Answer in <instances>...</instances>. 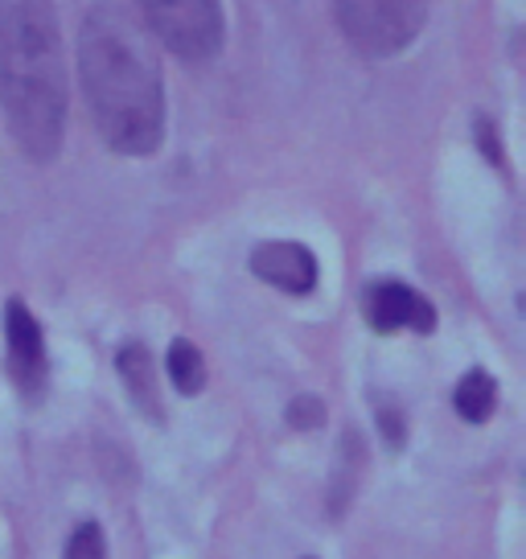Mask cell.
Here are the masks:
<instances>
[{
  "instance_id": "cell-1",
  "label": "cell",
  "mask_w": 526,
  "mask_h": 559,
  "mask_svg": "<svg viewBox=\"0 0 526 559\" xmlns=\"http://www.w3.org/2000/svg\"><path fill=\"white\" fill-rule=\"evenodd\" d=\"M79 74L99 136L123 157H148L165 136V83L144 25L116 0H95L87 9Z\"/></svg>"
},
{
  "instance_id": "cell-2",
  "label": "cell",
  "mask_w": 526,
  "mask_h": 559,
  "mask_svg": "<svg viewBox=\"0 0 526 559\" xmlns=\"http://www.w3.org/2000/svg\"><path fill=\"white\" fill-rule=\"evenodd\" d=\"M0 107L29 160H53L67 132V58L53 0H0Z\"/></svg>"
},
{
  "instance_id": "cell-3",
  "label": "cell",
  "mask_w": 526,
  "mask_h": 559,
  "mask_svg": "<svg viewBox=\"0 0 526 559\" xmlns=\"http://www.w3.org/2000/svg\"><path fill=\"white\" fill-rule=\"evenodd\" d=\"M337 25L358 53L395 58L420 37L428 0H334Z\"/></svg>"
},
{
  "instance_id": "cell-4",
  "label": "cell",
  "mask_w": 526,
  "mask_h": 559,
  "mask_svg": "<svg viewBox=\"0 0 526 559\" xmlns=\"http://www.w3.org/2000/svg\"><path fill=\"white\" fill-rule=\"evenodd\" d=\"M153 34L186 62H206L223 50V9L218 0H136Z\"/></svg>"
},
{
  "instance_id": "cell-5",
  "label": "cell",
  "mask_w": 526,
  "mask_h": 559,
  "mask_svg": "<svg viewBox=\"0 0 526 559\" xmlns=\"http://www.w3.org/2000/svg\"><path fill=\"white\" fill-rule=\"evenodd\" d=\"M362 313H367L370 330L374 333H399V330H416V333H432L437 330V309L399 280H379L370 284L367 297H362Z\"/></svg>"
},
{
  "instance_id": "cell-6",
  "label": "cell",
  "mask_w": 526,
  "mask_h": 559,
  "mask_svg": "<svg viewBox=\"0 0 526 559\" xmlns=\"http://www.w3.org/2000/svg\"><path fill=\"white\" fill-rule=\"evenodd\" d=\"M4 342H9V370L25 395H41L46 386V337H41V325L34 321V313L21 305V300H9L4 309Z\"/></svg>"
},
{
  "instance_id": "cell-7",
  "label": "cell",
  "mask_w": 526,
  "mask_h": 559,
  "mask_svg": "<svg viewBox=\"0 0 526 559\" xmlns=\"http://www.w3.org/2000/svg\"><path fill=\"white\" fill-rule=\"evenodd\" d=\"M251 272L267 284H276L280 293H292V297H304L313 293L316 284V260L304 243H288V239H276V243H263L251 251Z\"/></svg>"
},
{
  "instance_id": "cell-8",
  "label": "cell",
  "mask_w": 526,
  "mask_h": 559,
  "mask_svg": "<svg viewBox=\"0 0 526 559\" xmlns=\"http://www.w3.org/2000/svg\"><path fill=\"white\" fill-rule=\"evenodd\" d=\"M120 374H123V383H128V395H132V403H141L144 412L157 419L160 416L157 374H153V358H148V349H144L141 342L120 349Z\"/></svg>"
},
{
  "instance_id": "cell-9",
  "label": "cell",
  "mask_w": 526,
  "mask_h": 559,
  "mask_svg": "<svg viewBox=\"0 0 526 559\" xmlns=\"http://www.w3.org/2000/svg\"><path fill=\"white\" fill-rule=\"evenodd\" d=\"M493 403H498V383H493L486 370H469L453 391V407L469 424H481L493 412Z\"/></svg>"
},
{
  "instance_id": "cell-10",
  "label": "cell",
  "mask_w": 526,
  "mask_h": 559,
  "mask_svg": "<svg viewBox=\"0 0 526 559\" xmlns=\"http://www.w3.org/2000/svg\"><path fill=\"white\" fill-rule=\"evenodd\" d=\"M165 367H169V379L181 395H198L202 383H206V362H202V349L190 346V342H174L169 346V358H165Z\"/></svg>"
},
{
  "instance_id": "cell-11",
  "label": "cell",
  "mask_w": 526,
  "mask_h": 559,
  "mask_svg": "<svg viewBox=\"0 0 526 559\" xmlns=\"http://www.w3.org/2000/svg\"><path fill=\"white\" fill-rule=\"evenodd\" d=\"M67 559H107V543L99 523L74 526L71 543H67Z\"/></svg>"
},
{
  "instance_id": "cell-12",
  "label": "cell",
  "mask_w": 526,
  "mask_h": 559,
  "mask_svg": "<svg viewBox=\"0 0 526 559\" xmlns=\"http://www.w3.org/2000/svg\"><path fill=\"white\" fill-rule=\"evenodd\" d=\"M288 419H292V428H316V419H321V403L297 400L292 407H288Z\"/></svg>"
}]
</instances>
